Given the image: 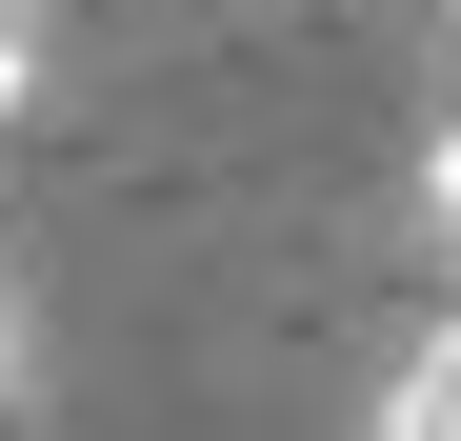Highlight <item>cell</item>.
Here are the masks:
<instances>
[{
    "instance_id": "5",
    "label": "cell",
    "mask_w": 461,
    "mask_h": 441,
    "mask_svg": "<svg viewBox=\"0 0 461 441\" xmlns=\"http://www.w3.org/2000/svg\"><path fill=\"white\" fill-rule=\"evenodd\" d=\"M421 40H441V101H461V0H421Z\"/></svg>"
},
{
    "instance_id": "1",
    "label": "cell",
    "mask_w": 461,
    "mask_h": 441,
    "mask_svg": "<svg viewBox=\"0 0 461 441\" xmlns=\"http://www.w3.org/2000/svg\"><path fill=\"white\" fill-rule=\"evenodd\" d=\"M381 441H461V321L402 341V382H381Z\"/></svg>"
},
{
    "instance_id": "4",
    "label": "cell",
    "mask_w": 461,
    "mask_h": 441,
    "mask_svg": "<svg viewBox=\"0 0 461 441\" xmlns=\"http://www.w3.org/2000/svg\"><path fill=\"white\" fill-rule=\"evenodd\" d=\"M21 401H41V321H21V281H0V441H21Z\"/></svg>"
},
{
    "instance_id": "3",
    "label": "cell",
    "mask_w": 461,
    "mask_h": 441,
    "mask_svg": "<svg viewBox=\"0 0 461 441\" xmlns=\"http://www.w3.org/2000/svg\"><path fill=\"white\" fill-rule=\"evenodd\" d=\"M21 101H41V0H0V140H21Z\"/></svg>"
},
{
    "instance_id": "2",
    "label": "cell",
    "mask_w": 461,
    "mask_h": 441,
    "mask_svg": "<svg viewBox=\"0 0 461 441\" xmlns=\"http://www.w3.org/2000/svg\"><path fill=\"white\" fill-rule=\"evenodd\" d=\"M402 220H421V261H441V281H461V101H441V121H421V181H402Z\"/></svg>"
}]
</instances>
